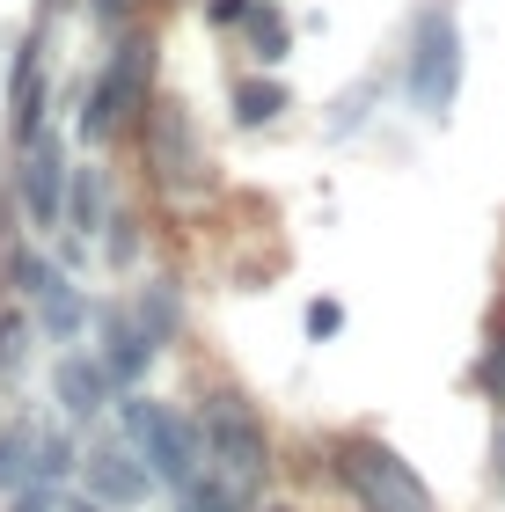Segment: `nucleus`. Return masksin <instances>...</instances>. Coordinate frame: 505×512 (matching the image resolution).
<instances>
[{
    "mask_svg": "<svg viewBox=\"0 0 505 512\" xmlns=\"http://www.w3.org/2000/svg\"><path fill=\"white\" fill-rule=\"evenodd\" d=\"M8 512H59V498H52V483H22Z\"/></svg>",
    "mask_w": 505,
    "mask_h": 512,
    "instance_id": "aec40b11",
    "label": "nucleus"
},
{
    "mask_svg": "<svg viewBox=\"0 0 505 512\" xmlns=\"http://www.w3.org/2000/svg\"><path fill=\"white\" fill-rule=\"evenodd\" d=\"M249 52H257V66H279L293 52V22L279 0H257V15H249Z\"/></svg>",
    "mask_w": 505,
    "mask_h": 512,
    "instance_id": "2eb2a0df",
    "label": "nucleus"
},
{
    "mask_svg": "<svg viewBox=\"0 0 505 512\" xmlns=\"http://www.w3.org/2000/svg\"><path fill=\"white\" fill-rule=\"evenodd\" d=\"M403 96L418 118H447L454 96H462V15H454V0H425L418 22H410Z\"/></svg>",
    "mask_w": 505,
    "mask_h": 512,
    "instance_id": "f03ea898",
    "label": "nucleus"
},
{
    "mask_svg": "<svg viewBox=\"0 0 505 512\" xmlns=\"http://www.w3.org/2000/svg\"><path fill=\"white\" fill-rule=\"evenodd\" d=\"M154 352H162V337H154V322H147L140 308H110V315H103V366H110L118 381H140Z\"/></svg>",
    "mask_w": 505,
    "mask_h": 512,
    "instance_id": "9d476101",
    "label": "nucleus"
},
{
    "mask_svg": "<svg viewBox=\"0 0 505 512\" xmlns=\"http://www.w3.org/2000/svg\"><path fill=\"white\" fill-rule=\"evenodd\" d=\"M249 15H257V0H205V22H220V30L227 22H249Z\"/></svg>",
    "mask_w": 505,
    "mask_h": 512,
    "instance_id": "412c9836",
    "label": "nucleus"
},
{
    "mask_svg": "<svg viewBox=\"0 0 505 512\" xmlns=\"http://www.w3.org/2000/svg\"><path fill=\"white\" fill-rule=\"evenodd\" d=\"M264 512H293V505H264Z\"/></svg>",
    "mask_w": 505,
    "mask_h": 512,
    "instance_id": "b1692460",
    "label": "nucleus"
},
{
    "mask_svg": "<svg viewBox=\"0 0 505 512\" xmlns=\"http://www.w3.org/2000/svg\"><path fill=\"white\" fill-rule=\"evenodd\" d=\"M286 103H293V96H286L279 81H242V88H235V118H242V125H271V118H286Z\"/></svg>",
    "mask_w": 505,
    "mask_h": 512,
    "instance_id": "dca6fc26",
    "label": "nucleus"
},
{
    "mask_svg": "<svg viewBox=\"0 0 505 512\" xmlns=\"http://www.w3.org/2000/svg\"><path fill=\"white\" fill-rule=\"evenodd\" d=\"M81 483H88V498H103V505H147L154 491V469L140 461V447H88L81 454Z\"/></svg>",
    "mask_w": 505,
    "mask_h": 512,
    "instance_id": "6e6552de",
    "label": "nucleus"
},
{
    "mask_svg": "<svg viewBox=\"0 0 505 512\" xmlns=\"http://www.w3.org/2000/svg\"><path fill=\"white\" fill-rule=\"evenodd\" d=\"M337 483L352 491L359 512H440L425 476L388 439H337Z\"/></svg>",
    "mask_w": 505,
    "mask_h": 512,
    "instance_id": "7ed1b4c3",
    "label": "nucleus"
},
{
    "mask_svg": "<svg viewBox=\"0 0 505 512\" xmlns=\"http://www.w3.org/2000/svg\"><path fill=\"white\" fill-rule=\"evenodd\" d=\"M103 205H110L103 169H74V183H66V220H74V235H81V242H88V235H103Z\"/></svg>",
    "mask_w": 505,
    "mask_h": 512,
    "instance_id": "4468645a",
    "label": "nucleus"
},
{
    "mask_svg": "<svg viewBox=\"0 0 505 512\" xmlns=\"http://www.w3.org/2000/svg\"><path fill=\"white\" fill-rule=\"evenodd\" d=\"M15 147H30V139H44V37L22 44V59H15Z\"/></svg>",
    "mask_w": 505,
    "mask_h": 512,
    "instance_id": "f8f14e48",
    "label": "nucleus"
},
{
    "mask_svg": "<svg viewBox=\"0 0 505 512\" xmlns=\"http://www.w3.org/2000/svg\"><path fill=\"white\" fill-rule=\"evenodd\" d=\"M37 439H44V425H8L0 432V491L37 483Z\"/></svg>",
    "mask_w": 505,
    "mask_h": 512,
    "instance_id": "ddd939ff",
    "label": "nucleus"
},
{
    "mask_svg": "<svg viewBox=\"0 0 505 512\" xmlns=\"http://www.w3.org/2000/svg\"><path fill=\"white\" fill-rule=\"evenodd\" d=\"M147 169H154V183L162 191H176V198H191V191H205V147H198V132H191V110L183 103H154L147 110Z\"/></svg>",
    "mask_w": 505,
    "mask_h": 512,
    "instance_id": "423d86ee",
    "label": "nucleus"
},
{
    "mask_svg": "<svg viewBox=\"0 0 505 512\" xmlns=\"http://www.w3.org/2000/svg\"><path fill=\"white\" fill-rule=\"evenodd\" d=\"M118 417H125V439L140 447V461L154 469V483L191 491L198 469H205V432H198V417H176L169 403H154V395H125Z\"/></svg>",
    "mask_w": 505,
    "mask_h": 512,
    "instance_id": "20e7f679",
    "label": "nucleus"
},
{
    "mask_svg": "<svg viewBox=\"0 0 505 512\" xmlns=\"http://www.w3.org/2000/svg\"><path fill=\"white\" fill-rule=\"evenodd\" d=\"M110 388H118V374L103 366V352H66L59 374H52V395H59L66 417H96V410H110Z\"/></svg>",
    "mask_w": 505,
    "mask_h": 512,
    "instance_id": "9b49d317",
    "label": "nucleus"
},
{
    "mask_svg": "<svg viewBox=\"0 0 505 512\" xmlns=\"http://www.w3.org/2000/svg\"><path fill=\"white\" fill-rule=\"evenodd\" d=\"M301 322H308V337L323 344V337H337V330H344V308H337V300H308V315H301Z\"/></svg>",
    "mask_w": 505,
    "mask_h": 512,
    "instance_id": "6ab92c4d",
    "label": "nucleus"
},
{
    "mask_svg": "<svg viewBox=\"0 0 505 512\" xmlns=\"http://www.w3.org/2000/svg\"><path fill=\"white\" fill-rule=\"evenodd\" d=\"M125 8H132V0H88V15H96L103 30H118V22H125Z\"/></svg>",
    "mask_w": 505,
    "mask_h": 512,
    "instance_id": "4be33fe9",
    "label": "nucleus"
},
{
    "mask_svg": "<svg viewBox=\"0 0 505 512\" xmlns=\"http://www.w3.org/2000/svg\"><path fill=\"white\" fill-rule=\"evenodd\" d=\"M66 512H118V505H103V498H74Z\"/></svg>",
    "mask_w": 505,
    "mask_h": 512,
    "instance_id": "5701e85b",
    "label": "nucleus"
},
{
    "mask_svg": "<svg viewBox=\"0 0 505 512\" xmlns=\"http://www.w3.org/2000/svg\"><path fill=\"white\" fill-rule=\"evenodd\" d=\"M30 322H37V315H0V374L22 359V337H30Z\"/></svg>",
    "mask_w": 505,
    "mask_h": 512,
    "instance_id": "a211bd4d",
    "label": "nucleus"
},
{
    "mask_svg": "<svg viewBox=\"0 0 505 512\" xmlns=\"http://www.w3.org/2000/svg\"><path fill=\"white\" fill-rule=\"evenodd\" d=\"M198 432H205V476L227 483L235 498H257L271 476V432H264L257 403L242 388H205Z\"/></svg>",
    "mask_w": 505,
    "mask_h": 512,
    "instance_id": "f257e3e1",
    "label": "nucleus"
},
{
    "mask_svg": "<svg viewBox=\"0 0 505 512\" xmlns=\"http://www.w3.org/2000/svg\"><path fill=\"white\" fill-rule=\"evenodd\" d=\"M176 512H249V498H235L227 483L205 476V483H191V491H183V505H176Z\"/></svg>",
    "mask_w": 505,
    "mask_h": 512,
    "instance_id": "f3484780",
    "label": "nucleus"
},
{
    "mask_svg": "<svg viewBox=\"0 0 505 512\" xmlns=\"http://www.w3.org/2000/svg\"><path fill=\"white\" fill-rule=\"evenodd\" d=\"M66 161H59V139L44 132V139H30L22 147V205H30V220L37 227H59V213H66Z\"/></svg>",
    "mask_w": 505,
    "mask_h": 512,
    "instance_id": "1a4fd4ad",
    "label": "nucleus"
},
{
    "mask_svg": "<svg viewBox=\"0 0 505 512\" xmlns=\"http://www.w3.org/2000/svg\"><path fill=\"white\" fill-rule=\"evenodd\" d=\"M15 286L22 300H30V315H37V330L66 344V337H81V322H88V300L74 293V278H66L52 256H37V249H22L15 256Z\"/></svg>",
    "mask_w": 505,
    "mask_h": 512,
    "instance_id": "0eeeda50",
    "label": "nucleus"
},
{
    "mask_svg": "<svg viewBox=\"0 0 505 512\" xmlns=\"http://www.w3.org/2000/svg\"><path fill=\"white\" fill-rule=\"evenodd\" d=\"M147 66H154V44L118 37V52H110V66L96 74V88L81 103V139H110L132 110H147Z\"/></svg>",
    "mask_w": 505,
    "mask_h": 512,
    "instance_id": "39448f33",
    "label": "nucleus"
}]
</instances>
